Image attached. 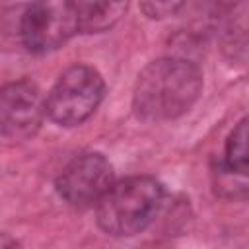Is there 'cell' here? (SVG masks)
<instances>
[{
	"label": "cell",
	"instance_id": "1",
	"mask_svg": "<svg viewBox=\"0 0 249 249\" xmlns=\"http://www.w3.org/2000/svg\"><path fill=\"white\" fill-rule=\"evenodd\" d=\"M200 91L202 74L195 62L177 56L156 58L138 74L132 109L146 123L173 121L196 103Z\"/></svg>",
	"mask_w": 249,
	"mask_h": 249
},
{
	"label": "cell",
	"instance_id": "8",
	"mask_svg": "<svg viewBox=\"0 0 249 249\" xmlns=\"http://www.w3.org/2000/svg\"><path fill=\"white\" fill-rule=\"evenodd\" d=\"M220 171L245 179L247 175V117H243L230 132L226 146H224V158L220 161Z\"/></svg>",
	"mask_w": 249,
	"mask_h": 249
},
{
	"label": "cell",
	"instance_id": "7",
	"mask_svg": "<svg viewBox=\"0 0 249 249\" xmlns=\"http://www.w3.org/2000/svg\"><path fill=\"white\" fill-rule=\"evenodd\" d=\"M126 8V2H76L80 33H99L113 27Z\"/></svg>",
	"mask_w": 249,
	"mask_h": 249
},
{
	"label": "cell",
	"instance_id": "5",
	"mask_svg": "<svg viewBox=\"0 0 249 249\" xmlns=\"http://www.w3.org/2000/svg\"><path fill=\"white\" fill-rule=\"evenodd\" d=\"M113 185V165L99 152L70 160L56 177V193L76 208L97 204Z\"/></svg>",
	"mask_w": 249,
	"mask_h": 249
},
{
	"label": "cell",
	"instance_id": "10",
	"mask_svg": "<svg viewBox=\"0 0 249 249\" xmlns=\"http://www.w3.org/2000/svg\"><path fill=\"white\" fill-rule=\"evenodd\" d=\"M0 249H21V243L16 237L0 231Z\"/></svg>",
	"mask_w": 249,
	"mask_h": 249
},
{
	"label": "cell",
	"instance_id": "6",
	"mask_svg": "<svg viewBox=\"0 0 249 249\" xmlns=\"http://www.w3.org/2000/svg\"><path fill=\"white\" fill-rule=\"evenodd\" d=\"M45 99L31 80L8 82L0 88V134L14 140L31 138L43 124Z\"/></svg>",
	"mask_w": 249,
	"mask_h": 249
},
{
	"label": "cell",
	"instance_id": "9",
	"mask_svg": "<svg viewBox=\"0 0 249 249\" xmlns=\"http://www.w3.org/2000/svg\"><path fill=\"white\" fill-rule=\"evenodd\" d=\"M181 6L183 4L179 2H146L142 4V10L150 18H165V16H173Z\"/></svg>",
	"mask_w": 249,
	"mask_h": 249
},
{
	"label": "cell",
	"instance_id": "3",
	"mask_svg": "<svg viewBox=\"0 0 249 249\" xmlns=\"http://www.w3.org/2000/svg\"><path fill=\"white\" fill-rule=\"evenodd\" d=\"M105 95L103 76L89 64L66 68L45 99V115L60 126H76L88 121Z\"/></svg>",
	"mask_w": 249,
	"mask_h": 249
},
{
	"label": "cell",
	"instance_id": "4",
	"mask_svg": "<svg viewBox=\"0 0 249 249\" xmlns=\"http://www.w3.org/2000/svg\"><path fill=\"white\" fill-rule=\"evenodd\" d=\"M80 33L76 2H33L19 19V37L29 53L45 54Z\"/></svg>",
	"mask_w": 249,
	"mask_h": 249
},
{
	"label": "cell",
	"instance_id": "2",
	"mask_svg": "<svg viewBox=\"0 0 249 249\" xmlns=\"http://www.w3.org/2000/svg\"><path fill=\"white\" fill-rule=\"evenodd\" d=\"M163 198L165 189L156 177H126L119 183H113L97 202V224L109 235H136L154 222Z\"/></svg>",
	"mask_w": 249,
	"mask_h": 249
}]
</instances>
